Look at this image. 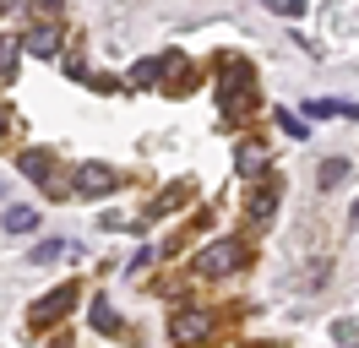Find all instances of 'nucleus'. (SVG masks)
I'll list each match as a JSON object with an SVG mask.
<instances>
[{
  "mask_svg": "<svg viewBox=\"0 0 359 348\" xmlns=\"http://www.w3.org/2000/svg\"><path fill=\"white\" fill-rule=\"evenodd\" d=\"M218 109H224L229 126H245L250 114L262 109V93H256V71H250L245 60H234V55L218 65Z\"/></svg>",
  "mask_w": 359,
  "mask_h": 348,
  "instance_id": "obj_1",
  "label": "nucleus"
},
{
  "mask_svg": "<svg viewBox=\"0 0 359 348\" xmlns=\"http://www.w3.org/2000/svg\"><path fill=\"white\" fill-rule=\"evenodd\" d=\"M17 169H22L44 196H76V185H71V180H60V163H55L44 147H27L22 158H17Z\"/></svg>",
  "mask_w": 359,
  "mask_h": 348,
  "instance_id": "obj_2",
  "label": "nucleus"
},
{
  "mask_svg": "<svg viewBox=\"0 0 359 348\" xmlns=\"http://www.w3.org/2000/svg\"><path fill=\"white\" fill-rule=\"evenodd\" d=\"M212 310H202V304H180L175 316H169V337H175L180 348H202L207 337H212Z\"/></svg>",
  "mask_w": 359,
  "mask_h": 348,
  "instance_id": "obj_3",
  "label": "nucleus"
},
{
  "mask_svg": "<svg viewBox=\"0 0 359 348\" xmlns=\"http://www.w3.org/2000/svg\"><path fill=\"white\" fill-rule=\"evenodd\" d=\"M240 267H245V245L234 234L212 239L202 256H196V272H202V278H229V272H240Z\"/></svg>",
  "mask_w": 359,
  "mask_h": 348,
  "instance_id": "obj_4",
  "label": "nucleus"
},
{
  "mask_svg": "<svg viewBox=\"0 0 359 348\" xmlns=\"http://www.w3.org/2000/svg\"><path fill=\"white\" fill-rule=\"evenodd\" d=\"M76 294H82L76 283H60V288H49L44 300H33V310H27V321H33V326H49V321H60V316H66L71 304H76Z\"/></svg>",
  "mask_w": 359,
  "mask_h": 348,
  "instance_id": "obj_5",
  "label": "nucleus"
},
{
  "mask_svg": "<svg viewBox=\"0 0 359 348\" xmlns=\"http://www.w3.org/2000/svg\"><path fill=\"white\" fill-rule=\"evenodd\" d=\"M82 180H76V191L82 196H109V191H120L126 185V174H114L109 163H88V169H76Z\"/></svg>",
  "mask_w": 359,
  "mask_h": 348,
  "instance_id": "obj_6",
  "label": "nucleus"
},
{
  "mask_svg": "<svg viewBox=\"0 0 359 348\" xmlns=\"http://www.w3.org/2000/svg\"><path fill=\"white\" fill-rule=\"evenodd\" d=\"M163 71H185V60H180V55H153V60H136V65H131V87H153Z\"/></svg>",
  "mask_w": 359,
  "mask_h": 348,
  "instance_id": "obj_7",
  "label": "nucleus"
},
{
  "mask_svg": "<svg viewBox=\"0 0 359 348\" xmlns=\"http://www.w3.org/2000/svg\"><path fill=\"white\" fill-rule=\"evenodd\" d=\"M234 169L245 174V180H262V169H267V142H240V147H234Z\"/></svg>",
  "mask_w": 359,
  "mask_h": 348,
  "instance_id": "obj_8",
  "label": "nucleus"
},
{
  "mask_svg": "<svg viewBox=\"0 0 359 348\" xmlns=\"http://www.w3.org/2000/svg\"><path fill=\"white\" fill-rule=\"evenodd\" d=\"M245 213H250V223H272V213H278V180H267V185L250 191Z\"/></svg>",
  "mask_w": 359,
  "mask_h": 348,
  "instance_id": "obj_9",
  "label": "nucleus"
},
{
  "mask_svg": "<svg viewBox=\"0 0 359 348\" xmlns=\"http://www.w3.org/2000/svg\"><path fill=\"white\" fill-rule=\"evenodd\" d=\"M305 120H359V104H348V98H311Z\"/></svg>",
  "mask_w": 359,
  "mask_h": 348,
  "instance_id": "obj_10",
  "label": "nucleus"
},
{
  "mask_svg": "<svg viewBox=\"0 0 359 348\" xmlns=\"http://www.w3.org/2000/svg\"><path fill=\"white\" fill-rule=\"evenodd\" d=\"M22 49H33V55H55L60 49V33H55V22H39L33 33L22 39Z\"/></svg>",
  "mask_w": 359,
  "mask_h": 348,
  "instance_id": "obj_11",
  "label": "nucleus"
},
{
  "mask_svg": "<svg viewBox=\"0 0 359 348\" xmlns=\"http://www.w3.org/2000/svg\"><path fill=\"white\" fill-rule=\"evenodd\" d=\"M0 223H6V234H33V229H39V213H33V207H6Z\"/></svg>",
  "mask_w": 359,
  "mask_h": 348,
  "instance_id": "obj_12",
  "label": "nucleus"
},
{
  "mask_svg": "<svg viewBox=\"0 0 359 348\" xmlns=\"http://www.w3.org/2000/svg\"><path fill=\"white\" fill-rule=\"evenodd\" d=\"M348 174H354V169H348V158H327V163L316 169V180H321V191H337Z\"/></svg>",
  "mask_w": 359,
  "mask_h": 348,
  "instance_id": "obj_13",
  "label": "nucleus"
},
{
  "mask_svg": "<svg viewBox=\"0 0 359 348\" xmlns=\"http://www.w3.org/2000/svg\"><path fill=\"white\" fill-rule=\"evenodd\" d=\"M93 332H104V337H114V332H120V316H114V304L109 300H93Z\"/></svg>",
  "mask_w": 359,
  "mask_h": 348,
  "instance_id": "obj_14",
  "label": "nucleus"
},
{
  "mask_svg": "<svg viewBox=\"0 0 359 348\" xmlns=\"http://www.w3.org/2000/svg\"><path fill=\"white\" fill-rule=\"evenodd\" d=\"M17 55H22V39H0V82L17 76Z\"/></svg>",
  "mask_w": 359,
  "mask_h": 348,
  "instance_id": "obj_15",
  "label": "nucleus"
},
{
  "mask_svg": "<svg viewBox=\"0 0 359 348\" xmlns=\"http://www.w3.org/2000/svg\"><path fill=\"white\" fill-rule=\"evenodd\" d=\"M180 201H185V185H163V191H158V201H153V207H147V218L169 213V207H180Z\"/></svg>",
  "mask_w": 359,
  "mask_h": 348,
  "instance_id": "obj_16",
  "label": "nucleus"
},
{
  "mask_svg": "<svg viewBox=\"0 0 359 348\" xmlns=\"http://www.w3.org/2000/svg\"><path fill=\"white\" fill-rule=\"evenodd\" d=\"M272 120H278V130H289V136H311V130H305V120H299V114H289V109H272Z\"/></svg>",
  "mask_w": 359,
  "mask_h": 348,
  "instance_id": "obj_17",
  "label": "nucleus"
},
{
  "mask_svg": "<svg viewBox=\"0 0 359 348\" xmlns=\"http://www.w3.org/2000/svg\"><path fill=\"white\" fill-rule=\"evenodd\" d=\"M55 256H66V239H39L27 261H55Z\"/></svg>",
  "mask_w": 359,
  "mask_h": 348,
  "instance_id": "obj_18",
  "label": "nucleus"
},
{
  "mask_svg": "<svg viewBox=\"0 0 359 348\" xmlns=\"http://www.w3.org/2000/svg\"><path fill=\"white\" fill-rule=\"evenodd\" d=\"M272 11H278V17H305V0H272Z\"/></svg>",
  "mask_w": 359,
  "mask_h": 348,
  "instance_id": "obj_19",
  "label": "nucleus"
},
{
  "mask_svg": "<svg viewBox=\"0 0 359 348\" xmlns=\"http://www.w3.org/2000/svg\"><path fill=\"white\" fill-rule=\"evenodd\" d=\"M6 130H11V114H6V109H0V136H6Z\"/></svg>",
  "mask_w": 359,
  "mask_h": 348,
  "instance_id": "obj_20",
  "label": "nucleus"
},
{
  "mask_svg": "<svg viewBox=\"0 0 359 348\" xmlns=\"http://www.w3.org/2000/svg\"><path fill=\"white\" fill-rule=\"evenodd\" d=\"M49 348H76V343H71V337H55V343H49Z\"/></svg>",
  "mask_w": 359,
  "mask_h": 348,
  "instance_id": "obj_21",
  "label": "nucleus"
},
{
  "mask_svg": "<svg viewBox=\"0 0 359 348\" xmlns=\"http://www.w3.org/2000/svg\"><path fill=\"white\" fill-rule=\"evenodd\" d=\"M348 218H354V223H359V201H354V213H348Z\"/></svg>",
  "mask_w": 359,
  "mask_h": 348,
  "instance_id": "obj_22",
  "label": "nucleus"
}]
</instances>
